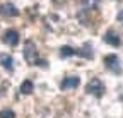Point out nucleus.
I'll use <instances>...</instances> for the list:
<instances>
[{"label":"nucleus","mask_w":123,"mask_h":118,"mask_svg":"<svg viewBox=\"0 0 123 118\" xmlns=\"http://www.w3.org/2000/svg\"><path fill=\"white\" fill-rule=\"evenodd\" d=\"M4 41L7 43V45H10V46H15V45L19 43V34H17V31H14V29H9V31H5Z\"/></svg>","instance_id":"1"},{"label":"nucleus","mask_w":123,"mask_h":118,"mask_svg":"<svg viewBox=\"0 0 123 118\" xmlns=\"http://www.w3.org/2000/svg\"><path fill=\"white\" fill-rule=\"evenodd\" d=\"M104 63L110 67V68H113V70H120V67H118V58H116V55H108L106 58H104Z\"/></svg>","instance_id":"2"},{"label":"nucleus","mask_w":123,"mask_h":118,"mask_svg":"<svg viewBox=\"0 0 123 118\" xmlns=\"http://www.w3.org/2000/svg\"><path fill=\"white\" fill-rule=\"evenodd\" d=\"M75 51H74V48H68V46H63L62 48V55L63 56H68V55H74Z\"/></svg>","instance_id":"11"},{"label":"nucleus","mask_w":123,"mask_h":118,"mask_svg":"<svg viewBox=\"0 0 123 118\" xmlns=\"http://www.w3.org/2000/svg\"><path fill=\"white\" fill-rule=\"evenodd\" d=\"M104 41L106 43H110V45H113V46H118L120 45V39H118V36L115 34V33H106V36H104Z\"/></svg>","instance_id":"7"},{"label":"nucleus","mask_w":123,"mask_h":118,"mask_svg":"<svg viewBox=\"0 0 123 118\" xmlns=\"http://www.w3.org/2000/svg\"><path fill=\"white\" fill-rule=\"evenodd\" d=\"M118 21H120V22H121V24H123V10H121V12H120V14H118Z\"/></svg>","instance_id":"12"},{"label":"nucleus","mask_w":123,"mask_h":118,"mask_svg":"<svg viewBox=\"0 0 123 118\" xmlns=\"http://www.w3.org/2000/svg\"><path fill=\"white\" fill-rule=\"evenodd\" d=\"M31 91H33V82H31V81H24V82H22V86H21V93L29 94Z\"/></svg>","instance_id":"8"},{"label":"nucleus","mask_w":123,"mask_h":118,"mask_svg":"<svg viewBox=\"0 0 123 118\" xmlns=\"http://www.w3.org/2000/svg\"><path fill=\"white\" fill-rule=\"evenodd\" d=\"M34 55H36V51H34V45H33V43H26V50H24V56L27 58L29 62H33V60H34Z\"/></svg>","instance_id":"5"},{"label":"nucleus","mask_w":123,"mask_h":118,"mask_svg":"<svg viewBox=\"0 0 123 118\" xmlns=\"http://www.w3.org/2000/svg\"><path fill=\"white\" fill-rule=\"evenodd\" d=\"M87 91H89V93H94V94H98V96H101L103 86H101V82H99V81H92V82L87 86Z\"/></svg>","instance_id":"3"},{"label":"nucleus","mask_w":123,"mask_h":118,"mask_svg":"<svg viewBox=\"0 0 123 118\" xmlns=\"http://www.w3.org/2000/svg\"><path fill=\"white\" fill-rule=\"evenodd\" d=\"M0 14H4V16H17V10H15V7L10 5V4H4L0 7Z\"/></svg>","instance_id":"4"},{"label":"nucleus","mask_w":123,"mask_h":118,"mask_svg":"<svg viewBox=\"0 0 123 118\" xmlns=\"http://www.w3.org/2000/svg\"><path fill=\"white\" fill-rule=\"evenodd\" d=\"M79 86V77H68L62 82V87L63 89H68V87H77Z\"/></svg>","instance_id":"6"},{"label":"nucleus","mask_w":123,"mask_h":118,"mask_svg":"<svg viewBox=\"0 0 123 118\" xmlns=\"http://www.w3.org/2000/svg\"><path fill=\"white\" fill-rule=\"evenodd\" d=\"M2 63H4L5 68L10 70V68H12V58H10V56H4V58H2Z\"/></svg>","instance_id":"9"},{"label":"nucleus","mask_w":123,"mask_h":118,"mask_svg":"<svg viewBox=\"0 0 123 118\" xmlns=\"http://www.w3.org/2000/svg\"><path fill=\"white\" fill-rule=\"evenodd\" d=\"M0 118H14V111H10V110H2V111H0Z\"/></svg>","instance_id":"10"}]
</instances>
